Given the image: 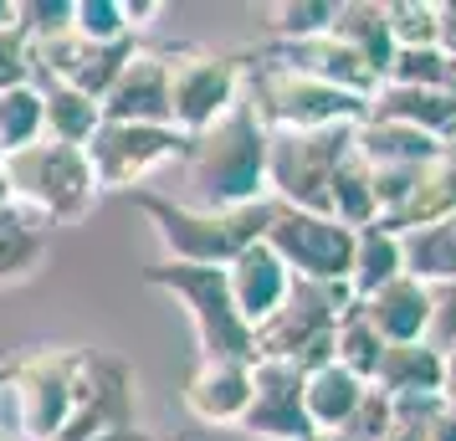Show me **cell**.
I'll return each mask as SVG.
<instances>
[{"instance_id":"29","label":"cell","mask_w":456,"mask_h":441,"mask_svg":"<svg viewBox=\"0 0 456 441\" xmlns=\"http://www.w3.org/2000/svg\"><path fill=\"white\" fill-rule=\"evenodd\" d=\"M46 257V232L21 206H0V282L31 277Z\"/></svg>"},{"instance_id":"5","label":"cell","mask_w":456,"mask_h":441,"mask_svg":"<svg viewBox=\"0 0 456 441\" xmlns=\"http://www.w3.org/2000/svg\"><path fill=\"white\" fill-rule=\"evenodd\" d=\"M241 93H247L256 124L267 134H313V128H354L364 118V98L338 93L329 83H313L303 72L256 62L241 67Z\"/></svg>"},{"instance_id":"44","label":"cell","mask_w":456,"mask_h":441,"mask_svg":"<svg viewBox=\"0 0 456 441\" xmlns=\"http://www.w3.org/2000/svg\"><path fill=\"white\" fill-rule=\"evenodd\" d=\"M308 441H349V437H344V431H313Z\"/></svg>"},{"instance_id":"40","label":"cell","mask_w":456,"mask_h":441,"mask_svg":"<svg viewBox=\"0 0 456 441\" xmlns=\"http://www.w3.org/2000/svg\"><path fill=\"white\" fill-rule=\"evenodd\" d=\"M93 441H154L144 431V426H118V431H103V437H93Z\"/></svg>"},{"instance_id":"36","label":"cell","mask_w":456,"mask_h":441,"mask_svg":"<svg viewBox=\"0 0 456 441\" xmlns=\"http://www.w3.org/2000/svg\"><path fill=\"white\" fill-rule=\"evenodd\" d=\"M390 426H395L390 400L370 385V390H364V400L354 405V416L344 421V437H349V441H379V437H390Z\"/></svg>"},{"instance_id":"8","label":"cell","mask_w":456,"mask_h":441,"mask_svg":"<svg viewBox=\"0 0 456 441\" xmlns=\"http://www.w3.org/2000/svg\"><path fill=\"white\" fill-rule=\"evenodd\" d=\"M241 67L231 52L180 42L165 46V72H169V128H180L185 139L206 134L236 98H241Z\"/></svg>"},{"instance_id":"10","label":"cell","mask_w":456,"mask_h":441,"mask_svg":"<svg viewBox=\"0 0 456 441\" xmlns=\"http://www.w3.org/2000/svg\"><path fill=\"white\" fill-rule=\"evenodd\" d=\"M77 364H83V349H37L11 370L16 426H21L26 441H57L67 411H72Z\"/></svg>"},{"instance_id":"45","label":"cell","mask_w":456,"mask_h":441,"mask_svg":"<svg viewBox=\"0 0 456 441\" xmlns=\"http://www.w3.org/2000/svg\"><path fill=\"white\" fill-rule=\"evenodd\" d=\"M154 441H159V437H154Z\"/></svg>"},{"instance_id":"39","label":"cell","mask_w":456,"mask_h":441,"mask_svg":"<svg viewBox=\"0 0 456 441\" xmlns=\"http://www.w3.org/2000/svg\"><path fill=\"white\" fill-rule=\"evenodd\" d=\"M124 16H128V31L149 26V16H159V0H124Z\"/></svg>"},{"instance_id":"12","label":"cell","mask_w":456,"mask_h":441,"mask_svg":"<svg viewBox=\"0 0 456 441\" xmlns=\"http://www.w3.org/2000/svg\"><path fill=\"white\" fill-rule=\"evenodd\" d=\"M134 426V375L124 359L87 355L77 364V390H72V411H67L57 441H93L103 431Z\"/></svg>"},{"instance_id":"42","label":"cell","mask_w":456,"mask_h":441,"mask_svg":"<svg viewBox=\"0 0 456 441\" xmlns=\"http://www.w3.org/2000/svg\"><path fill=\"white\" fill-rule=\"evenodd\" d=\"M0 26H16V0H0Z\"/></svg>"},{"instance_id":"6","label":"cell","mask_w":456,"mask_h":441,"mask_svg":"<svg viewBox=\"0 0 456 441\" xmlns=\"http://www.w3.org/2000/svg\"><path fill=\"white\" fill-rule=\"evenodd\" d=\"M149 288L169 293L190 314L200 359H256L251 323L236 314L226 288V267H190V262H159L144 273Z\"/></svg>"},{"instance_id":"3","label":"cell","mask_w":456,"mask_h":441,"mask_svg":"<svg viewBox=\"0 0 456 441\" xmlns=\"http://www.w3.org/2000/svg\"><path fill=\"white\" fill-rule=\"evenodd\" d=\"M0 180H5V200L37 216L42 226H72L83 221L93 206V169H87L83 149L57 144V139H37V144L16 149L0 159Z\"/></svg>"},{"instance_id":"14","label":"cell","mask_w":456,"mask_h":441,"mask_svg":"<svg viewBox=\"0 0 456 441\" xmlns=\"http://www.w3.org/2000/svg\"><path fill=\"white\" fill-rule=\"evenodd\" d=\"M256 57L272 62V67H288V72H303L313 83H329V87H338V93H354V98H364V103H370L374 87H379V78H374L370 67L359 62L333 31L303 37V42H267Z\"/></svg>"},{"instance_id":"19","label":"cell","mask_w":456,"mask_h":441,"mask_svg":"<svg viewBox=\"0 0 456 441\" xmlns=\"http://www.w3.org/2000/svg\"><path fill=\"white\" fill-rule=\"evenodd\" d=\"M359 308L370 314V323L379 329L385 344H426V329H431V288L426 282L400 273L379 293L364 298Z\"/></svg>"},{"instance_id":"1","label":"cell","mask_w":456,"mask_h":441,"mask_svg":"<svg viewBox=\"0 0 456 441\" xmlns=\"http://www.w3.org/2000/svg\"><path fill=\"white\" fill-rule=\"evenodd\" d=\"M185 180L195 185V206L231 210L267 200V128L256 124L247 93L185 149Z\"/></svg>"},{"instance_id":"15","label":"cell","mask_w":456,"mask_h":441,"mask_svg":"<svg viewBox=\"0 0 456 441\" xmlns=\"http://www.w3.org/2000/svg\"><path fill=\"white\" fill-rule=\"evenodd\" d=\"M103 118L108 124H149L169 128V72H165V46H139L124 62L103 93Z\"/></svg>"},{"instance_id":"23","label":"cell","mask_w":456,"mask_h":441,"mask_svg":"<svg viewBox=\"0 0 456 441\" xmlns=\"http://www.w3.org/2000/svg\"><path fill=\"white\" fill-rule=\"evenodd\" d=\"M329 31L349 46L359 62L370 67L379 83H385V67H390V57H395L390 21H385V0H338Z\"/></svg>"},{"instance_id":"37","label":"cell","mask_w":456,"mask_h":441,"mask_svg":"<svg viewBox=\"0 0 456 441\" xmlns=\"http://www.w3.org/2000/svg\"><path fill=\"white\" fill-rule=\"evenodd\" d=\"M426 344L436 355H446L456 344V282H436L431 288V329H426Z\"/></svg>"},{"instance_id":"17","label":"cell","mask_w":456,"mask_h":441,"mask_svg":"<svg viewBox=\"0 0 456 441\" xmlns=\"http://www.w3.org/2000/svg\"><path fill=\"white\" fill-rule=\"evenodd\" d=\"M456 210V154H436V159H426V165L411 175V185H405V195L395 200V210H385L374 226H385V232H415V226H431V221H441V216H452Z\"/></svg>"},{"instance_id":"38","label":"cell","mask_w":456,"mask_h":441,"mask_svg":"<svg viewBox=\"0 0 456 441\" xmlns=\"http://www.w3.org/2000/svg\"><path fill=\"white\" fill-rule=\"evenodd\" d=\"M436 46L456 57V0H436Z\"/></svg>"},{"instance_id":"20","label":"cell","mask_w":456,"mask_h":441,"mask_svg":"<svg viewBox=\"0 0 456 441\" xmlns=\"http://www.w3.org/2000/svg\"><path fill=\"white\" fill-rule=\"evenodd\" d=\"M354 154L370 169H415L441 154V139L420 134L411 124H390V118H359L354 124Z\"/></svg>"},{"instance_id":"7","label":"cell","mask_w":456,"mask_h":441,"mask_svg":"<svg viewBox=\"0 0 456 441\" xmlns=\"http://www.w3.org/2000/svg\"><path fill=\"white\" fill-rule=\"evenodd\" d=\"M354 149V128L267 134V195L288 210L329 216V185L338 159Z\"/></svg>"},{"instance_id":"26","label":"cell","mask_w":456,"mask_h":441,"mask_svg":"<svg viewBox=\"0 0 456 441\" xmlns=\"http://www.w3.org/2000/svg\"><path fill=\"white\" fill-rule=\"evenodd\" d=\"M405 273L400 267V236L385 226H359L354 232V257H349V293L354 303H364L370 293H379L385 282Z\"/></svg>"},{"instance_id":"28","label":"cell","mask_w":456,"mask_h":441,"mask_svg":"<svg viewBox=\"0 0 456 441\" xmlns=\"http://www.w3.org/2000/svg\"><path fill=\"white\" fill-rule=\"evenodd\" d=\"M329 216L338 221V226H349V232H359V226H374V169L359 159V154H344L338 159V169H333V185H329Z\"/></svg>"},{"instance_id":"25","label":"cell","mask_w":456,"mask_h":441,"mask_svg":"<svg viewBox=\"0 0 456 441\" xmlns=\"http://www.w3.org/2000/svg\"><path fill=\"white\" fill-rule=\"evenodd\" d=\"M400 267L415 282H456V210L441 216L431 226H415V232H400Z\"/></svg>"},{"instance_id":"31","label":"cell","mask_w":456,"mask_h":441,"mask_svg":"<svg viewBox=\"0 0 456 441\" xmlns=\"http://www.w3.org/2000/svg\"><path fill=\"white\" fill-rule=\"evenodd\" d=\"M46 139V118H42V93L26 83L0 93V159L16 154V149Z\"/></svg>"},{"instance_id":"41","label":"cell","mask_w":456,"mask_h":441,"mask_svg":"<svg viewBox=\"0 0 456 441\" xmlns=\"http://www.w3.org/2000/svg\"><path fill=\"white\" fill-rule=\"evenodd\" d=\"M441 364H446V390H456V344L441 355ZM446 390H441V396H446Z\"/></svg>"},{"instance_id":"43","label":"cell","mask_w":456,"mask_h":441,"mask_svg":"<svg viewBox=\"0 0 456 441\" xmlns=\"http://www.w3.org/2000/svg\"><path fill=\"white\" fill-rule=\"evenodd\" d=\"M441 149H446V154H456V124L446 128V134H441Z\"/></svg>"},{"instance_id":"9","label":"cell","mask_w":456,"mask_h":441,"mask_svg":"<svg viewBox=\"0 0 456 441\" xmlns=\"http://www.w3.org/2000/svg\"><path fill=\"white\" fill-rule=\"evenodd\" d=\"M190 139L180 128H149V124H98V134L83 144V159L93 169L98 190H134L154 169L185 165Z\"/></svg>"},{"instance_id":"34","label":"cell","mask_w":456,"mask_h":441,"mask_svg":"<svg viewBox=\"0 0 456 441\" xmlns=\"http://www.w3.org/2000/svg\"><path fill=\"white\" fill-rule=\"evenodd\" d=\"M72 31L83 42H128V16H124V0H72Z\"/></svg>"},{"instance_id":"33","label":"cell","mask_w":456,"mask_h":441,"mask_svg":"<svg viewBox=\"0 0 456 441\" xmlns=\"http://www.w3.org/2000/svg\"><path fill=\"white\" fill-rule=\"evenodd\" d=\"M395 52H420L436 46V0H385Z\"/></svg>"},{"instance_id":"24","label":"cell","mask_w":456,"mask_h":441,"mask_svg":"<svg viewBox=\"0 0 456 441\" xmlns=\"http://www.w3.org/2000/svg\"><path fill=\"white\" fill-rule=\"evenodd\" d=\"M364 380H354L344 364H318L303 375V411H308L313 431H344V421L354 416V405L364 400Z\"/></svg>"},{"instance_id":"4","label":"cell","mask_w":456,"mask_h":441,"mask_svg":"<svg viewBox=\"0 0 456 441\" xmlns=\"http://www.w3.org/2000/svg\"><path fill=\"white\" fill-rule=\"evenodd\" d=\"M349 303H354L349 282H308V277H292L288 298L251 329L256 359H282V364H297L303 375L318 370V364H329L333 329H338V318H344Z\"/></svg>"},{"instance_id":"21","label":"cell","mask_w":456,"mask_h":441,"mask_svg":"<svg viewBox=\"0 0 456 441\" xmlns=\"http://www.w3.org/2000/svg\"><path fill=\"white\" fill-rule=\"evenodd\" d=\"M385 400H405V396H441L446 390V364L431 344H385L379 370L370 380Z\"/></svg>"},{"instance_id":"32","label":"cell","mask_w":456,"mask_h":441,"mask_svg":"<svg viewBox=\"0 0 456 441\" xmlns=\"http://www.w3.org/2000/svg\"><path fill=\"white\" fill-rule=\"evenodd\" d=\"M338 0H277L267 5V31L272 42H303V37H323L333 26Z\"/></svg>"},{"instance_id":"18","label":"cell","mask_w":456,"mask_h":441,"mask_svg":"<svg viewBox=\"0 0 456 441\" xmlns=\"http://www.w3.org/2000/svg\"><path fill=\"white\" fill-rule=\"evenodd\" d=\"M288 282H292V273L277 262V252H272L267 241H256V247H247L236 262H226L231 303H236V314L247 318L251 329L288 298Z\"/></svg>"},{"instance_id":"35","label":"cell","mask_w":456,"mask_h":441,"mask_svg":"<svg viewBox=\"0 0 456 441\" xmlns=\"http://www.w3.org/2000/svg\"><path fill=\"white\" fill-rule=\"evenodd\" d=\"M31 83V37L21 26H0V93Z\"/></svg>"},{"instance_id":"22","label":"cell","mask_w":456,"mask_h":441,"mask_svg":"<svg viewBox=\"0 0 456 441\" xmlns=\"http://www.w3.org/2000/svg\"><path fill=\"white\" fill-rule=\"evenodd\" d=\"M364 113H370V118H390V124H411V128H420V134L441 139V134H446V128L456 124V98L436 93V87L379 83Z\"/></svg>"},{"instance_id":"2","label":"cell","mask_w":456,"mask_h":441,"mask_svg":"<svg viewBox=\"0 0 456 441\" xmlns=\"http://www.w3.org/2000/svg\"><path fill=\"white\" fill-rule=\"evenodd\" d=\"M134 206L154 221V236L165 241L169 262H190V267H226L236 257L256 247L267 236L277 200H251V206H231V210H210V206H190V200H169L154 190H139Z\"/></svg>"},{"instance_id":"27","label":"cell","mask_w":456,"mask_h":441,"mask_svg":"<svg viewBox=\"0 0 456 441\" xmlns=\"http://www.w3.org/2000/svg\"><path fill=\"white\" fill-rule=\"evenodd\" d=\"M37 93H42L46 139L83 149L87 139L98 134V124H103V108L93 103L87 93H77V87H62V83H46V87H37Z\"/></svg>"},{"instance_id":"16","label":"cell","mask_w":456,"mask_h":441,"mask_svg":"<svg viewBox=\"0 0 456 441\" xmlns=\"http://www.w3.org/2000/svg\"><path fill=\"white\" fill-rule=\"evenodd\" d=\"M180 400L200 426H241L251 400V359H195Z\"/></svg>"},{"instance_id":"13","label":"cell","mask_w":456,"mask_h":441,"mask_svg":"<svg viewBox=\"0 0 456 441\" xmlns=\"http://www.w3.org/2000/svg\"><path fill=\"white\" fill-rule=\"evenodd\" d=\"M236 431L256 441H308V411H303V370L282 359H251V400Z\"/></svg>"},{"instance_id":"11","label":"cell","mask_w":456,"mask_h":441,"mask_svg":"<svg viewBox=\"0 0 456 441\" xmlns=\"http://www.w3.org/2000/svg\"><path fill=\"white\" fill-rule=\"evenodd\" d=\"M262 241L277 252V262L292 277H308V282H349L354 232L338 226L333 216H308V210L277 206V216H272V226Z\"/></svg>"},{"instance_id":"30","label":"cell","mask_w":456,"mask_h":441,"mask_svg":"<svg viewBox=\"0 0 456 441\" xmlns=\"http://www.w3.org/2000/svg\"><path fill=\"white\" fill-rule=\"evenodd\" d=\"M379 355H385L379 329L370 323V314H364L359 303H349L344 318H338V329H333V364H344L354 380H364V385H370L374 370H379Z\"/></svg>"}]
</instances>
